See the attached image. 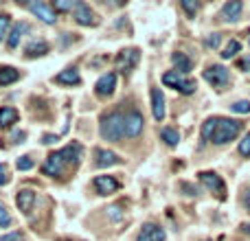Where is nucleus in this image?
I'll list each match as a JSON object with an SVG mask.
<instances>
[{"label":"nucleus","mask_w":250,"mask_h":241,"mask_svg":"<svg viewBox=\"0 0 250 241\" xmlns=\"http://www.w3.org/2000/svg\"><path fill=\"white\" fill-rule=\"evenodd\" d=\"M82 156H83V147L79 142H70V145L62 147L60 151H53V154L46 156V160L42 164V173L44 176H53V178L62 176L64 169L68 164H77L82 160Z\"/></svg>","instance_id":"nucleus-1"},{"label":"nucleus","mask_w":250,"mask_h":241,"mask_svg":"<svg viewBox=\"0 0 250 241\" xmlns=\"http://www.w3.org/2000/svg\"><path fill=\"white\" fill-rule=\"evenodd\" d=\"M99 132L104 141L110 142H121L125 138V127H123V112L114 110L110 114H104L99 123Z\"/></svg>","instance_id":"nucleus-2"},{"label":"nucleus","mask_w":250,"mask_h":241,"mask_svg":"<svg viewBox=\"0 0 250 241\" xmlns=\"http://www.w3.org/2000/svg\"><path fill=\"white\" fill-rule=\"evenodd\" d=\"M244 123L242 120H235V119H217V125H215V132H213L211 141L215 145H226V142L235 141L242 132Z\"/></svg>","instance_id":"nucleus-3"},{"label":"nucleus","mask_w":250,"mask_h":241,"mask_svg":"<svg viewBox=\"0 0 250 241\" xmlns=\"http://www.w3.org/2000/svg\"><path fill=\"white\" fill-rule=\"evenodd\" d=\"M163 83L167 88H173V90L182 92V95H193L195 92V81L193 79H187L185 75H178L176 70H169V73L163 75Z\"/></svg>","instance_id":"nucleus-4"},{"label":"nucleus","mask_w":250,"mask_h":241,"mask_svg":"<svg viewBox=\"0 0 250 241\" xmlns=\"http://www.w3.org/2000/svg\"><path fill=\"white\" fill-rule=\"evenodd\" d=\"M204 79H207L213 88L224 90V88L229 86V81H230V73H229V68H224V66L213 64V66H208V68L204 70Z\"/></svg>","instance_id":"nucleus-5"},{"label":"nucleus","mask_w":250,"mask_h":241,"mask_svg":"<svg viewBox=\"0 0 250 241\" xmlns=\"http://www.w3.org/2000/svg\"><path fill=\"white\" fill-rule=\"evenodd\" d=\"M143 114L138 110H129V112L123 114V127H125V138H136L138 134L143 132Z\"/></svg>","instance_id":"nucleus-6"},{"label":"nucleus","mask_w":250,"mask_h":241,"mask_svg":"<svg viewBox=\"0 0 250 241\" xmlns=\"http://www.w3.org/2000/svg\"><path fill=\"white\" fill-rule=\"evenodd\" d=\"M138 60H141V51H138V48H125V51H121L117 55L114 64H117V70H121V73H129V70L138 64Z\"/></svg>","instance_id":"nucleus-7"},{"label":"nucleus","mask_w":250,"mask_h":241,"mask_svg":"<svg viewBox=\"0 0 250 241\" xmlns=\"http://www.w3.org/2000/svg\"><path fill=\"white\" fill-rule=\"evenodd\" d=\"M200 182H202L204 186H207L208 191H213V193L217 195L220 200L226 198V186H224V180H222L217 173H211V171H202L200 173Z\"/></svg>","instance_id":"nucleus-8"},{"label":"nucleus","mask_w":250,"mask_h":241,"mask_svg":"<svg viewBox=\"0 0 250 241\" xmlns=\"http://www.w3.org/2000/svg\"><path fill=\"white\" fill-rule=\"evenodd\" d=\"M26 9H29L35 18H40L44 24H55L57 22V13L53 11V7L46 2H26Z\"/></svg>","instance_id":"nucleus-9"},{"label":"nucleus","mask_w":250,"mask_h":241,"mask_svg":"<svg viewBox=\"0 0 250 241\" xmlns=\"http://www.w3.org/2000/svg\"><path fill=\"white\" fill-rule=\"evenodd\" d=\"M75 20H77V24H82V26H95L97 22H99L95 16V11H92L86 2H77V7H75Z\"/></svg>","instance_id":"nucleus-10"},{"label":"nucleus","mask_w":250,"mask_h":241,"mask_svg":"<svg viewBox=\"0 0 250 241\" xmlns=\"http://www.w3.org/2000/svg\"><path fill=\"white\" fill-rule=\"evenodd\" d=\"M114 88H117V75H114V73L101 75L99 81L95 83V92L99 97H110L114 92Z\"/></svg>","instance_id":"nucleus-11"},{"label":"nucleus","mask_w":250,"mask_h":241,"mask_svg":"<svg viewBox=\"0 0 250 241\" xmlns=\"http://www.w3.org/2000/svg\"><path fill=\"white\" fill-rule=\"evenodd\" d=\"M165 239H167V233L156 224H145L136 237V241H165Z\"/></svg>","instance_id":"nucleus-12"},{"label":"nucleus","mask_w":250,"mask_h":241,"mask_svg":"<svg viewBox=\"0 0 250 241\" xmlns=\"http://www.w3.org/2000/svg\"><path fill=\"white\" fill-rule=\"evenodd\" d=\"M92 184H95V191L99 195H110L119 189V182L114 180L112 176H97L95 180H92Z\"/></svg>","instance_id":"nucleus-13"},{"label":"nucleus","mask_w":250,"mask_h":241,"mask_svg":"<svg viewBox=\"0 0 250 241\" xmlns=\"http://www.w3.org/2000/svg\"><path fill=\"white\" fill-rule=\"evenodd\" d=\"M151 112H154L156 120H163L165 114H167V108H165V95L160 88H154L151 90Z\"/></svg>","instance_id":"nucleus-14"},{"label":"nucleus","mask_w":250,"mask_h":241,"mask_svg":"<svg viewBox=\"0 0 250 241\" xmlns=\"http://www.w3.org/2000/svg\"><path fill=\"white\" fill-rule=\"evenodd\" d=\"M95 164L101 169L105 167H114V164H121V158H119L114 151L108 149H95Z\"/></svg>","instance_id":"nucleus-15"},{"label":"nucleus","mask_w":250,"mask_h":241,"mask_svg":"<svg viewBox=\"0 0 250 241\" xmlns=\"http://www.w3.org/2000/svg\"><path fill=\"white\" fill-rule=\"evenodd\" d=\"M242 11H244V4L239 2V0H230V2H226L224 7H222L220 18L224 22H235V20H239Z\"/></svg>","instance_id":"nucleus-16"},{"label":"nucleus","mask_w":250,"mask_h":241,"mask_svg":"<svg viewBox=\"0 0 250 241\" xmlns=\"http://www.w3.org/2000/svg\"><path fill=\"white\" fill-rule=\"evenodd\" d=\"M31 31V26L26 24V22H18L16 26H13L11 31H9V38H7V46L9 48H18V44H20V40L24 38L26 33Z\"/></svg>","instance_id":"nucleus-17"},{"label":"nucleus","mask_w":250,"mask_h":241,"mask_svg":"<svg viewBox=\"0 0 250 241\" xmlns=\"http://www.w3.org/2000/svg\"><path fill=\"white\" fill-rule=\"evenodd\" d=\"M16 204H18V208H20L24 215H29L31 211H33V204H35V193L31 189H24V191H20V193L16 195Z\"/></svg>","instance_id":"nucleus-18"},{"label":"nucleus","mask_w":250,"mask_h":241,"mask_svg":"<svg viewBox=\"0 0 250 241\" xmlns=\"http://www.w3.org/2000/svg\"><path fill=\"white\" fill-rule=\"evenodd\" d=\"M55 81L64 83V86H77V83L82 81V75H79L77 68H66V70H62L60 75H55Z\"/></svg>","instance_id":"nucleus-19"},{"label":"nucleus","mask_w":250,"mask_h":241,"mask_svg":"<svg viewBox=\"0 0 250 241\" xmlns=\"http://www.w3.org/2000/svg\"><path fill=\"white\" fill-rule=\"evenodd\" d=\"M26 57H40V55H46L48 53V42L46 40H31L24 48Z\"/></svg>","instance_id":"nucleus-20"},{"label":"nucleus","mask_w":250,"mask_h":241,"mask_svg":"<svg viewBox=\"0 0 250 241\" xmlns=\"http://www.w3.org/2000/svg\"><path fill=\"white\" fill-rule=\"evenodd\" d=\"M171 61H173V66H176L178 75H187L191 70V60L185 55V53H173Z\"/></svg>","instance_id":"nucleus-21"},{"label":"nucleus","mask_w":250,"mask_h":241,"mask_svg":"<svg viewBox=\"0 0 250 241\" xmlns=\"http://www.w3.org/2000/svg\"><path fill=\"white\" fill-rule=\"evenodd\" d=\"M18 77H20V73H18L16 68H11V66H2V68H0V86L16 83Z\"/></svg>","instance_id":"nucleus-22"},{"label":"nucleus","mask_w":250,"mask_h":241,"mask_svg":"<svg viewBox=\"0 0 250 241\" xmlns=\"http://www.w3.org/2000/svg\"><path fill=\"white\" fill-rule=\"evenodd\" d=\"M18 123V110L16 108H0V127Z\"/></svg>","instance_id":"nucleus-23"},{"label":"nucleus","mask_w":250,"mask_h":241,"mask_svg":"<svg viewBox=\"0 0 250 241\" xmlns=\"http://www.w3.org/2000/svg\"><path fill=\"white\" fill-rule=\"evenodd\" d=\"M160 138H163L169 147H176L178 142H180V134H178V129H171V127H163V129H160Z\"/></svg>","instance_id":"nucleus-24"},{"label":"nucleus","mask_w":250,"mask_h":241,"mask_svg":"<svg viewBox=\"0 0 250 241\" xmlns=\"http://www.w3.org/2000/svg\"><path fill=\"white\" fill-rule=\"evenodd\" d=\"M215 125H217V117H215V119H207V120H204V125H202V141H204V142L211 141L213 132H215Z\"/></svg>","instance_id":"nucleus-25"},{"label":"nucleus","mask_w":250,"mask_h":241,"mask_svg":"<svg viewBox=\"0 0 250 241\" xmlns=\"http://www.w3.org/2000/svg\"><path fill=\"white\" fill-rule=\"evenodd\" d=\"M239 51H242V44H239L237 40H230V42L226 44V48H224V53H222V57H224V60H230V57H235Z\"/></svg>","instance_id":"nucleus-26"},{"label":"nucleus","mask_w":250,"mask_h":241,"mask_svg":"<svg viewBox=\"0 0 250 241\" xmlns=\"http://www.w3.org/2000/svg\"><path fill=\"white\" fill-rule=\"evenodd\" d=\"M53 7V11H70V9H75L77 7V2H75V0H55V2L51 4Z\"/></svg>","instance_id":"nucleus-27"},{"label":"nucleus","mask_w":250,"mask_h":241,"mask_svg":"<svg viewBox=\"0 0 250 241\" xmlns=\"http://www.w3.org/2000/svg\"><path fill=\"white\" fill-rule=\"evenodd\" d=\"M9 26H11V16L2 13V16H0V40L9 38Z\"/></svg>","instance_id":"nucleus-28"},{"label":"nucleus","mask_w":250,"mask_h":241,"mask_svg":"<svg viewBox=\"0 0 250 241\" xmlns=\"http://www.w3.org/2000/svg\"><path fill=\"white\" fill-rule=\"evenodd\" d=\"M16 167H18V171H29V169H33V160L29 156H22V158H18Z\"/></svg>","instance_id":"nucleus-29"},{"label":"nucleus","mask_w":250,"mask_h":241,"mask_svg":"<svg viewBox=\"0 0 250 241\" xmlns=\"http://www.w3.org/2000/svg\"><path fill=\"white\" fill-rule=\"evenodd\" d=\"M239 154H242V156H246V158L250 156V132H248L246 136L242 138V142H239Z\"/></svg>","instance_id":"nucleus-30"},{"label":"nucleus","mask_w":250,"mask_h":241,"mask_svg":"<svg viewBox=\"0 0 250 241\" xmlns=\"http://www.w3.org/2000/svg\"><path fill=\"white\" fill-rule=\"evenodd\" d=\"M9 224H11V215H9V211L0 204V228H7Z\"/></svg>","instance_id":"nucleus-31"},{"label":"nucleus","mask_w":250,"mask_h":241,"mask_svg":"<svg viewBox=\"0 0 250 241\" xmlns=\"http://www.w3.org/2000/svg\"><path fill=\"white\" fill-rule=\"evenodd\" d=\"M233 112L248 114L250 112V101H237V103H233Z\"/></svg>","instance_id":"nucleus-32"},{"label":"nucleus","mask_w":250,"mask_h":241,"mask_svg":"<svg viewBox=\"0 0 250 241\" xmlns=\"http://www.w3.org/2000/svg\"><path fill=\"white\" fill-rule=\"evenodd\" d=\"M182 7H185V11L189 13V16H195V11L200 9V4L193 2V0H182Z\"/></svg>","instance_id":"nucleus-33"},{"label":"nucleus","mask_w":250,"mask_h":241,"mask_svg":"<svg viewBox=\"0 0 250 241\" xmlns=\"http://www.w3.org/2000/svg\"><path fill=\"white\" fill-rule=\"evenodd\" d=\"M220 42H222L220 33H211V35L207 38V46H208V48H217V46H220Z\"/></svg>","instance_id":"nucleus-34"},{"label":"nucleus","mask_w":250,"mask_h":241,"mask_svg":"<svg viewBox=\"0 0 250 241\" xmlns=\"http://www.w3.org/2000/svg\"><path fill=\"white\" fill-rule=\"evenodd\" d=\"M7 182H9V169L4 162H0V186L7 184Z\"/></svg>","instance_id":"nucleus-35"},{"label":"nucleus","mask_w":250,"mask_h":241,"mask_svg":"<svg viewBox=\"0 0 250 241\" xmlns=\"http://www.w3.org/2000/svg\"><path fill=\"white\" fill-rule=\"evenodd\" d=\"M108 211H110V217H112V220H121V217H123L121 206H119V204H114V206H110Z\"/></svg>","instance_id":"nucleus-36"},{"label":"nucleus","mask_w":250,"mask_h":241,"mask_svg":"<svg viewBox=\"0 0 250 241\" xmlns=\"http://www.w3.org/2000/svg\"><path fill=\"white\" fill-rule=\"evenodd\" d=\"M0 241H20V233H9V235H2Z\"/></svg>","instance_id":"nucleus-37"},{"label":"nucleus","mask_w":250,"mask_h":241,"mask_svg":"<svg viewBox=\"0 0 250 241\" xmlns=\"http://www.w3.org/2000/svg\"><path fill=\"white\" fill-rule=\"evenodd\" d=\"M239 68H242L244 73H250V57H244V60H239Z\"/></svg>","instance_id":"nucleus-38"},{"label":"nucleus","mask_w":250,"mask_h":241,"mask_svg":"<svg viewBox=\"0 0 250 241\" xmlns=\"http://www.w3.org/2000/svg\"><path fill=\"white\" fill-rule=\"evenodd\" d=\"M53 141H57V136H51V134H46V136H44V141H42V142H44V145H51Z\"/></svg>","instance_id":"nucleus-39"},{"label":"nucleus","mask_w":250,"mask_h":241,"mask_svg":"<svg viewBox=\"0 0 250 241\" xmlns=\"http://www.w3.org/2000/svg\"><path fill=\"white\" fill-rule=\"evenodd\" d=\"M244 204H246V208H248V213H250V191L246 193V198H244Z\"/></svg>","instance_id":"nucleus-40"},{"label":"nucleus","mask_w":250,"mask_h":241,"mask_svg":"<svg viewBox=\"0 0 250 241\" xmlns=\"http://www.w3.org/2000/svg\"><path fill=\"white\" fill-rule=\"evenodd\" d=\"M248 230H250V226H248Z\"/></svg>","instance_id":"nucleus-41"}]
</instances>
